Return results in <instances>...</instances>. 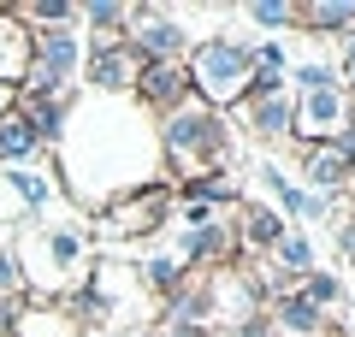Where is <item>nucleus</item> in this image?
Returning <instances> with one entry per match:
<instances>
[{
  "instance_id": "f3484780",
  "label": "nucleus",
  "mask_w": 355,
  "mask_h": 337,
  "mask_svg": "<svg viewBox=\"0 0 355 337\" xmlns=\"http://www.w3.org/2000/svg\"><path fill=\"white\" fill-rule=\"evenodd\" d=\"M225 225H196V231H184V261H219V254H225Z\"/></svg>"
},
{
  "instance_id": "2eb2a0df",
  "label": "nucleus",
  "mask_w": 355,
  "mask_h": 337,
  "mask_svg": "<svg viewBox=\"0 0 355 337\" xmlns=\"http://www.w3.org/2000/svg\"><path fill=\"white\" fill-rule=\"evenodd\" d=\"M272 273H284V278H308V273H314V249H308V237H291V231H284V237L272 243Z\"/></svg>"
},
{
  "instance_id": "4468645a",
  "label": "nucleus",
  "mask_w": 355,
  "mask_h": 337,
  "mask_svg": "<svg viewBox=\"0 0 355 337\" xmlns=\"http://www.w3.org/2000/svg\"><path fill=\"white\" fill-rule=\"evenodd\" d=\"M349 172H355V166L343 160L331 142H320V148L308 154V184H314V189H338V184H349Z\"/></svg>"
},
{
  "instance_id": "f257e3e1",
  "label": "nucleus",
  "mask_w": 355,
  "mask_h": 337,
  "mask_svg": "<svg viewBox=\"0 0 355 337\" xmlns=\"http://www.w3.org/2000/svg\"><path fill=\"white\" fill-rule=\"evenodd\" d=\"M225 119H219L214 107H202L196 95H184L172 112H166L160 125V160L172 166V178H184V184H202V178L219 172V160H225Z\"/></svg>"
},
{
  "instance_id": "423d86ee",
  "label": "nucleus",
  "mask_w": 355,
  "mask_h": 337,
  "mask_svg": "<svg viewBox=\"0 0 355 337\" xmlns=\"http://www.w3.org/2000/svg\"><path fill=\"white\" fill-rule=\"evenodd\" d=\"M77 60H83V42H77V30H30V65L36 71H48L53 83H65V77L77 71Z\"/></svg>"
},
{
  "instance_id": "f03ea898",
  "label": "nucleus",
  "mask_w": 355,
  "mask_h": 337,
  "mask_svg": "<svg viewBox=\"0 0 355 337\" xmlns=\"http://www.w3.org/2000/svg\"><path fill=\"white\" fill-rule=\"evenodd\" d=\"M249 77H254V48L237 36H202L190 53H184V83L202 107H237L249 95Z\"/></svg>"
},
{
  "instance_id": "6ab92c4d",
  "label": "nucleus",
  "mask_w": 355,
  "mask_h": 337,
  "mask_svg": "<svg viewBox=\"0 0 355 337\" xmlns=\"http://www.w3.org/2000/svg\"><path fill=\"white\" fill-rule=\"evenodd\" d=\"M302 296H308V302H314V308H320V313H326V308H331V302H338V296H343V284H338V273H308V278H302Z\"/></svg>"
},
{
  "instance_id": "4be33fe9",
  "label": "nucleus",
  "mask_w": 355,
  "mask_h": 337,
  "mask_svg": "<svg viewBox=\"0 0 355 337\" xmlns=\"http://www.w3.org/2000/svg\"><path fill=\"white\" fill-rule=\"evenodd\" d=\"M338 83H343V95H355V30L343 36V77Z\"/></svg>"
},
{
  "instance_id": "412c9836",
  "label": "nucleus",
  "mask_w": 355,
  "mask_h": 337,
  "mask_svg": "<svg viewBox=\"0 0 355 337\" xmlns=\"http://www.w3.org/2000/svg\"><path fill=\"white\" fill-rule=\"evenodd\" d=\"M249 18L261 30H284V24H296V6H284V0H261V6H249Z\"/></svg>"
},
{
  "instance_id": "5701e85b",
  "label": "nucleus",
  "mask_w": 355,
  "mask_h": 337,
  "mask_svg": "<svg viewBox=\"0 0 355 337\" xmlns=\"http://www.w3.org/2000/svg\"><path fill=\"white\" fill-rule=\"evenodd\" d=\"M12 107H18V89H12V83H0V119H6Z\"/></svg>"
},
{
  "instance_id": "dca6fc26",
  "label": "nucleus",
  "mask_w": 355,
  "mask_h": 337,
  "mask_svg": "<svg viewBox=\"0 0 355 337\" xmlns=\"http://www.w3.org/2000/svg\"><path fill=\"white\" fill-rule=\"evenodd\" d=\"M284 237V219L272 207H243V243H254V249H272V243Z\"/></svg>"
},
{
  "instance_id": "39448f33",
  "label": "nucleus",
  "mask_w": 355,
  "mask_h": 337,
  "mask_svg": "<svg viewBox=\"0 0 355 337\" xmlns=\"http://www.w3.org/2000/svg\"><path fill=\"white\" fill-rule=\"evenodd\" d=\"M166 207H172V196H166L160 184H148V196L130 189V196H119V201L101 207V225H95V231H101V237H148V231H160Z\"/></svg>"
},
{
  "instance_id": "20e7f679",
  "label": "nucleus",
  "mask_w": 355,
  "mask_h": 337,
  "mask_svg": "<svg viewBox=\"0 0 355 337\" xmlns=\"http://www.w3.org/2000/svg\"><path fill=\"white\" fill-rule=\"evenodd\" d=\"M296 89H302V107L291 112V137L302 142H331L343 125H349V95H343V83L326 71V65H302L296 71Z\"/></svg>"
},
{
  "instance_id": "f8f14e48",
  "label": "nucleus",
  "mask_w": 355,
  "mask_h": 337,
  "mask_svg": "<svg viewBox=\"0 0 355 337\" xmlns=\"http://www.w3.org/2000/svg\"><path fill=\"white\" fill-rule=\"evenodd\" d=\"M24 71H30V30L0 12V83L18 89V77H24Z\"/></svg>"
},
{
  "instance_id": "9d476101",
  "label": "nucleus",
  "mask_w": 355,
  "mask_h": 337,
  "mask_svg": "<svg viewBox=\"0 0 355 337\" xmlns=\"http://www.w3.org/2000/svg\"><path fill=\"white\" fill-rule=\"evenodd\" d=\"M137 95H142V107L172 112L178 101L190 95V83H184V65H142V71H137Z\"/></svg>"
},
{
  "instance_id": "b1692460",
  "label": "nucleus",
  "mask_w": 355,
  "mask_h": 337,
  "mask_svg": "<svg viewBox=\"0 0 355 337\" xmlns=\"http://www.w3.org/2000/svg\"><path fill=\"white\" fill-rule=\"evenodd\" d=\"M349 184H355V172H349Z\"/></svg>"
},
{
  "instance_id": "0eeeda50",
  "label": "nucleus",
  "mask_w": 355,
  "mask_h": 337,
  "mask_svg": "<svg viewBox=\"0 0 355 337\" xmlns=\"http://www.w3.org/2000/svg\"><path fill=\"white\" fill-rule=\"evenodd\" d=\"M89 83L101 89V95H125V89H137V71H142V60L125 48V42H113V48H95L89 53Z\"/></svg>"
},
{
  "instance_id": "aec40b11",
  "label": "nucleus",
  "mask_w": 355,
  "mask_h": 337,
  "mask_svg": "<svg viewBox=\"0 0 355 337\" xmlns=\"http://www.w3.org/2000/svg\"><path fill=\"white\" fill-rule=\"evenodd\" d=\"M6 184H12L18 196L30 201V207H48V196H53V184H48V178H42V172H24V166H18V172L6 178Z\"/></svg>"
},
{
  "instance_id": "9b49d317",
  "label": "nucleus",
  "mask_w": 355,
  "mask_h": 337,
  "mask_svg": "<svg viewBox=\"0 0 355 337\" xmlns=\"http://www.w3.org/2000/svg\"><path fill=\"white\" fill-rule=\"evenodd\" d=\"M296 24H308L314 36H349L355 30V0H308V6H296Z\"/></svg>"
},
{
  "instance_id": "7ed1b4c3",
  "label": "nucleus",
  "mask_w": 355,
  "mask_h": 337,
  "mask_svg": "<svg viewBox=\"0 0 355 337\" xmlns=\"http://www.w3.org/2000/svg\"><path fill=\"white\" fill-rule=\"evenodd\" d=\"M83 254H89V237L71 231V225H48V231H30L24 243L12 249L18 273H24V290H48L60 296L65 284L83 278Z\"/></svg>"
},
{
  "instance_id": "a211bd4d",
  "label": "nucleus",
  "mask_w": 355,
  "mask_h": 337,
  "mask_svg": "<svg viewBox=\"0 0 355 337\" xmlns=\"http://www.w3.org/2000/svg\"><path fill=\"white\" fill-rule=\"evenodd\" d=\"M142 278H148L154 290H160V296H178V290H184V273H178V261H142Z\"/></svg>"
},
{
  "instance_id": "6e6552de",
  "label": "nucleus",
  "mask_w": 355,
  "mask_h": 337,
  "mask_svg": "<svg viewBox=\"0 0 355 337\" xmlns=\"http://www.w3.org/2000/svg\"><path fill=\"white\" fill-rule=\"evenodd\" d=\"M6 331L12 337H83V325L65 308H48V302H18L6 313Z\"/></svg>"
},
{
  "instance_id": "1a4fd4ad",
  "label": "nucleus",
  "mask_w": 355,
  "mask_h": 337,
  "mask_svg": "<svg viewBox=\"0 0 355 337\" xmlns=\"http://www.w3.org/2000/svg\"><path fill=\"white\" fill-rule=\"evenodd\" d=\"M243 107V119H249V130L254 137H291V112H296V101L284 95V89H272V95H243L237 101Z\"/></svg>"
},
{
  "instance_id": "ddd939ff",
  "label": "nucleus",
  "mask_w": 355,
  "mask_h": 337,
  "mask_svg": "<svg viewBox=\"0 0 355 337\" xmlns=\"http://www.w3.org/2000/svg\"><path fill=\"white\" fill-rule=\"evenodd\" d=\"M42 148V137H36V125H30V119H24V112H6V119H0V160H30V154H36Z\"/></svg>"
}]
</instances>
